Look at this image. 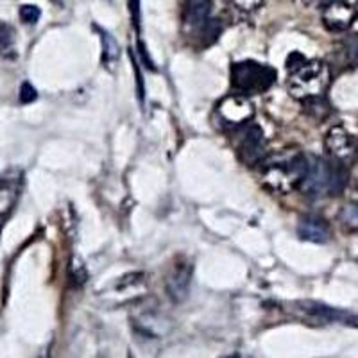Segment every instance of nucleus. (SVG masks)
Wrapping results in <instances>:
<instances>
[{"label": "nucleus", "mask_w": 358, "mask_h": 358, "mask_svg": "<svg viewBox=\"0 0 358 358\" xmlns=\"http://www.w3.org/2000/svg\"><path fill=\"white\" fill-rule=\"evenodd\" d=\"M308 171V158L297 149H281L262 162V185L273 194H290L301 188Z\"/></svg>", "instance_id": "obj_1"}, {"label": "nucleus", "mask_w": 358, "mask_h": 358, "mask_svg": "<svg viewBox=\"0 0 358 358\" xmlns=\"http://www.w3.org/2000/svg\"><path fill=\"white\" fill-rule=\"evenodd\" d=\"M348 167L338 165L334 159L310 158L308 171L301 183V192L308 197L338 196L348 185Z\"/></svg>", "instance_id": "obj_2"}, {"label": "nucleus", "mask_w": 358, "mask_h": 358, "mask_svg": "<svg viewBox=\"0 0 358 358\" xmlns=\"http://www.w3.org/2000/svg\"><path fill=\"white\" fill-rule=\"evenodd\" d=\"M331 83L330 66L324 62L312 59L290 72L289 92L297 101H308L313 97H322Z\"/></svg>", "instance_id": "obj_3"}, {"label": "nucleus", "mask_w": 358, "mask_h": 358, "mask_svg": "<svg viewBox=\"0 0 358 358\" xmlns=\"http://www.w3.org/2000/svg\"><path fill=\"white\" fill-rule=\"evenodd\" d=\"M276 76L273 66L251 59L231 65V86L236 94L242 95L264 94L276 83Z\"/></svg>", "instance_id": "obj_4"}, {"label": "nucleus", "mask_w": 358, "mask_h": 358, "mask_svg": "<svg viewBox=\"0 0 358 358\" xmlns=\"http://www.w3.org/2000/svg\"><path fill=\"white\" fill-rule=\"evenodd\" d=\"M233 133H235V145L238 159L244 163L245 167L262 165V162L268 156V145L262 127L255 122H249L235 129Z\"/></svg>", "instance_id": "obj_5"}, {"label": "nucleus", "mask_w": 358, "mask_h": 358, "mask_svg": "<svg viewBox=\"0 0 358 358\" xmlns=\"http://www.w3.org/2000/svg\"><path fill=\"white\" fill-rule=\"evenodd\" d=\"M324 149L328 158L350 169L358 156V140L344 126H334L324 136Z\"/></svg>", "instance_id": "obj_6"}, {"label": "nucleus", "mask_w": 358, "mask_h": 358, "mask_svg": "<svg viewBox=\"0 0 358 358\" xmlns=\"http://www.w3.org/2000/svg\"><path fill=\"white\" fill-rule=\"evenodd\" d=\"M217 117H219V122L224 127L235 131L238 127L245 126V124L252 122V118H255V106H252V102L248 99V95H226L217 104Z\"/></svg>", "instance_id": "obj_7"}, {"label": "nucleus", "mask_w": 358, "mask_h": 358, "mask_svg": "<svg viewBox=\"0 0 358 358\" xmlns=\"http://www.w3.org/2000/svg\"><path fill=\"white\" fill-rule=\"evenodd\" d=\"M358 17L357 0H331L330 4L322 8V24L331 33H342L353 25Z\"/></svg>", "instance_id": "obj_8"}, {"label": "nucleus", "mask_w": 358, "mask_h": 358, "mask_svg": "<svg viewBox=\"0 0 358 358\" xmlns=\"http://www.w3.org/2000/svg\"><path fill=\"white\" fill-rule=\"evenodd\" d=\"M212 0H185L183 9V27L192 36L203 34L208 24L212 22Z\"/></svg>", "instance_id": "obj_9"}, {"label": "nucleus", "mask_w": 358, "mask_h": 358, "mask_svg": "<svg viewBox=\"0 0 358 358\" xmlns=\"http://www.w3.org/2000/svg\"><path fill=\"white\" fill-rule=\"evenodd\" d=\"M192 280V265L188 262L176 264L167 276V294L172 301L181 303L187 299L188 290H190Z\"/></svg>", "instance_id": "obj_10"}, {"label": "nucleus", "mask_w": 358, "mask_h": 358, "mask_svg": "<svg viewBox=\"0 0 358 358\" xmlns=\"http://www.w3.org/2000/svg\"><path fill=\"white\" fill-rule=\"evenodd\" d=\"M297 235L306 242L326 244L331 236L330 224L319 215H305L297 224Z\"/></svg>", "instance_id": "obj_11"}, {"label": "nucleus", "mask_w": 358, "mask_h": 358, "mask_svg": "<svg viewBox=\"0 0 358 358\" xmlns=\"http://www.w3.org/2000/svg\"><path fill=\"white\" fill-rule=\"evenodd\" d=\"M20 196V178L18 176H4L0 179V222H4L6 217L17 204Z\"/></svg>", "instance_id": "obj_12"}, {"label": "nucleus", "mask_w": 358, "mask_h": 358, "mask_svg": "<svg viewBox=\"0 0 358 358\" xmlns=\"http://www.w3.org/2000/svg\"><path fill=\"white\" fill-rule=\"evenodd\" d=\"M0 56L6 59L17 57V33L8 22H0Z\"/></svg>", "instance_id": "obj_13"}, {"label": "nucleus", "mask_w": 358, "mask_h": 358, "mask_svg": "<svg viewBox=\"0 0 358 358\" xmlns=\"http://www.w3.org/2000/svg\"><path fill=\"white\" fill-rule=\"evenodd\" d=\"M338 220H341L342 228L348 231L358 233V201L346 204L338 213Z\"/></svg>", "instance_id": "obj_14"}, {"label": "nucleus", "mask_w": 358, "mask_h": 358, "mask_svg": "<svg viewBox=\"0 0 358 358\" xmlns=\"http://www.w3.org/2000/svg\"><path fill=\"white\" fill-rule=\"evenodd\" d=\"M102 45H104V54H102V62L106 63L108 66L113 65L118 59V47L115 43L113 38L108 33H102Z\"/></svg>", "instance_id": "obj_15"}, {"label": "nucleus", "mask_w": 358, "mask_h": 358, "mask_svg": "<svg viewBox=\"0 0 358 358\" xmlns=\"http://www.w3.org/2000/svg\"><path fill=\"white\" fill-rule=\"evenodd\" d=\"M41 17V11L38 6L25 4L20 8V20L27 25H34Z\"/></svg>", "instance_id": "obj_16"}, {"label": "nucleus", "mask_w": 358, "mask_h": 358, "mask_svg": "<svg viewBox=\"0 0 358 358\" xmlns=\"http://www.w3.org/2000/svg\"><path fill=\"white\" fill-rule=\"evenodd\" d=\"M36 97L38 94H36V90H34V86L31 85V83H24L20 88V102L29 104V102L36 101Z\"/></svg>", "instance_id": "obj_17"}, {"label": "nucleus", "mask_w": 358, "mask_h": 358, "mask_svg": "<svg viewBox=\"0 0 358 358\" xmlns=\"http://www.w3.org/2000/svg\"><path fill=\"white\" fill-rule=\"evenodd\" d=\"M262 2H264V0H233V4L241 9V11L245 13H251L255 11V9H258L262 6Z\"/></svg>", "instance_id": "obj_18"}, {"label": "nucleus", "mask_w": 358, "mask_h": 358, "mask_svg": "<svg viewBox=\"0 0 358 358\" xmlns=\"http://www.w3.org/2000/svg\"><path fill=\"white\" fill-rule=\"evenodd\" d=\"M131 20H133L136 33L140 34V0H131Z\"/></svg>", "instance_id": "obj_19"}, {"label": "nucleus", "mask_w": 358, "mask_h": 358, "mask_svg": "<svg viewBox=\"0 0 358 358\" xmlns=\"http://www.w3.org/2000/svg\"><path fill=\"white\" fill-rule=\"evenodd\" d=\"M305 62H306V59L301 56V54L294 52L292 56L289 57V62H287V66H289V70H290V72H292V70H296L297 66H301Z\"/></svg>", "instance_id": "obj_20"}, {"label": "nucleus", "mask_w": 358, "mask_h": 358, "mask_svg": "<svg viewBox=\"0 0 358 358\" xmlns=\"http://www.w3.org/2000/svg\"><path fill=\"white\" fill-rule=\"evenodd\" d=\"M305 2V6H308V8H313V9H319V8H326V6L330 4L331 0H303Z\"/></svg>", "instance_id": "obj_21"}]
</instances>
